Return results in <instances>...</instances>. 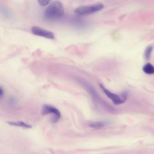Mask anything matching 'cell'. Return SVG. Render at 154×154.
I'll use <instances>...</instances> for the list:
<instances>
[{"instance_id": "11", "label": "cell", "mask_w": 154, "mask_h": 154, "mask_svg": "<svg viewBox=\"0 0 154 154\" xmlns=\"http://www.w3.org/2000/svg\"><path fill=\"white\" fill-rule=\"evenodd\" d=\"M51 0H37L38 4L41 6H45L49 5Z\"/></svg>"}, {"instance_id": "13", "label": "cell", "mask_w": 154, "mask_h": 154, "mask_svg": "<svg viewBox=\"0 0 154 154\" xmlns=\"http://www.w3.org/2000/svg\"><path fill=\"white\" fill-rule=\"evenodd\" d=\"M8 102L11 104H14L16 103L17 100L15 97H11L9 99Z\"/></svg>"}, {"instance_id": "9", "label": "cell", "mask_w": 154, "mask_h": 154, "mask_svg": "<svg viewBox=\"0 0 154 154\" xmlns=\"http://www.w3.org/2000/svg\"><path fill=\"white\" fill-rule=\"evenodd\" d=\"M153 49V47L152 45H149L146 48L144 53V57L146 60H148L150 58Z\"/></svg>"}, {"instance_id": "14", "label": "cell", "mask_w": 154, "mask_h": 154, "mask_svg": "<svg viewBox=\"0 0 154 154\" xmlns=\"http://www.w3.org/2000/svg\"><path fill=\"white\" fill-rule=\"evenodd\" d=\"M4 93L3 89L1 87L0 88V97H1L3 96Z\"/></svg>"}, {"instance_id": "7", "label": "cell", "mask_w": 154, "mask_h": 154, "mask_svg": "<svg viewBox=\"0 0 154 154\" xmlns=\"http://www.w3.org/2000/svg\"><path fill=\"white\" fill-rule=\"evenodd\" d=\"M7 123L11 126L20 127L27 129L31 128L32 127L30 125L26 124L25 122L20 121L17 122H7Z\"/></svg>"}, {"instance_id": "1", "label": "cell", "mask_w": 154, "mask_h": 154, "mask_svg": "<svg viewBox=\"0 0 154 154\" xmlns=\"http://www.w3.org/2000/svg\"><path fill=\"white\" fill-rule=\"evenodd\" d=\"M64 14L63 4L59 0H55L50 3L45 9L44 13L45 17L49 19L60 18Z\"/></svg>"}, {"instance_id": "8", "label": "cell", "mask_w": 154, "mask_h": 154, "mask_svg": "<svg viewBox=\"0 0 154 154\" xmlns=\"http://www.w3.org/2000/svg\"><path fill=\"white\" fill-rule=\"evenodd\" d=\"M143 72L148 74H154V66L150 63L146 64L143 66Z\"/></svg>"}, {"instance_id": "3", "label": "cell", "mask_w": 154, "mask_h": 154, "mask_svg": "<svg viewBox=\"0 0 154 154\" xmlns=\"http://www.w3.org/2000/svg\"><path fill=\"white\" fill-rule=\"evenodd\" d=\"M50 113L54 114L53 118L51 120L53 123L57 122L60 117L61 114L59 110L55 107L48 104H45L42 108L41 114L45 116Z\"/></svg>"}, {"instance_id": "10", "label": "cell", "mask_w": 154, "mask_h": 154, "mask_svg": "<svg viewBox=\"0 0 154 154\" xmlns=\"http://www.w3.org/2000/svg\"><path fill=\"white\" fill-rule=\"evenodd\" d=\"M90 127L94 128H100L103 127L104 125L103 123L101 122H97L90 124L89 125Z\"/></svg>"}, {"instance_id": "2", "label": "cell", "mask_w": 154, "mask_h": 154, "mask_svg": "<svg viewBox=\"0 0 154 154\" xmlns=\"http://www.w3.org/2000/svg\"><path fill=\"white\" fill-rule=\"evenodd\" d=\"M104 7V5L101 3L83 5L76 8L74 10V12L79 15H87L98 12L102 9Z\"/></svg>"}, {"instance_id": "6", "label": "cell", "mask_w": 154, "mask_h": 154, "mask_svg": "<svg viewBox=\"0 0 154 154\" xmlns=\"http://www.w3.org/2000/svg\"><path fill=\"white\" fill-rule=\"evenodd\" d=\"M100 86L106 95L112 100L115 104L119 105L125 102L118 95L109 91L102 84H100Z\"/></svg>"}, {"instance_id": "12", "label": "cell", "mask_w": 154, "mask_h": 154, "mask_svg": "<svg viewBox=\"0 0 154 154\" xmlns=\"http://www.w3.org/2000/svg\"><path fill=\"white\" fill-rule=\"evenodd\" d=\"M128 95V92L127 91H124L122 94V98L125 102L126 101Z\"/></svg>"}, {"instance_id": "4", "label": "cell", "mask_w": 154, "mask_h": 154, "mask_svg": "<svg viewBox=\"0 0 154 154\" xmlns=\"http://www.w3.org/2000/svg\"><path fill=\"white\" fill-rule=\"evenodd\" d=\"M31 31L32 33L35 35L50 39H53L54 38L52 32L39 27L33 26L32 27Z\"/></svg>"}, {"instance_id": "5", "label": "cell", "mask_w": 154, "mask_h": 154, "mask_svg": "<svg viewBox=\"0 0 154 154\" xmlns=\"http://www.w3.org/2000/svg\"><path fill=\"white\" fill-rule=\"evenodd\" d=\"M76 79L78 82L83 86L92 96L95 100L98 97V95L95 89L84 79L77 77Z\"/></svg>"}]
</instances>
